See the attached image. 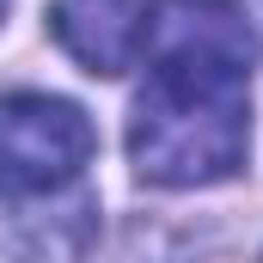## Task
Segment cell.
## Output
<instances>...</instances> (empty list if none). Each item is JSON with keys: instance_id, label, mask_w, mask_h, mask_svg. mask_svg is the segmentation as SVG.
<instances>
[{"instance_id": "obj_3", "label": "cell", "mask_w": 263, "mask_h": 263, "mask_svg": "<svg viewBox=\"0 0 263 263\" xmlns=\"http://www.w3.org/2000/svg\"><path fill=\"white\" fill-rule=\"evenodd\" d=\"M147 25H153V0H55L49 6V31L86 73H129L147 55Z\"/></svg>"}, {"instance_id": "obj_2", "label": "cell", "mask_w": 263, "mask_h": 263, "mask_svg": "<svg viewBox=\"0 0 263 263\" xmlns=\"http://www.w3.org/2000/svg\"><path fill=\"white\" fill-rule=\"evenodd\" d=\"M98 153L92 117L55 92H6L0 98V196L37 202L80 190Z\"/></svg>"}, {"instance_id": "obj_1", "label": "cell", "mask_w": 263, "mask_h": 263, "mask_svg": "<svg viewBox=\"0 0 263 263\" xmlns=\"http://www.w3.org/2000/svg\"><path fill=\"white\" fill-rule=\"evenodd\" d=\"M251 62L257 31L239 0H153L147 86L129 117V165L141 184L202 190L245 165Z\"/></svg>"}, {"instance_id": "obj_4", "label": "cell", "mask_w": 263, "mask_h": 263, "mask_svg": "<svg viewBox=\"0 0 263 263\" xmlns=\"http://www.w3.org/2000/svg\"><path fill=\"white\" fill-rule=\"evenodd\" d=\"M6 6H12V0H0V25H6Z\"/></svg>"}]
</instances>
